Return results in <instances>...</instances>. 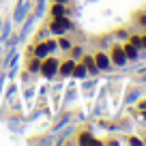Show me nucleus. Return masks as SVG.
<instances>
[{
	"mask_svg": "<svg viewBox=\"0 0 146 146\" xmlns=\"http://www.w3.org/2000/svg\"><path fill=\"white\" fill-rule=\"evenodd\" d=\"M129 144H133V146H137V144H144V142L140 140V137H129Z\"/></svg>",
	"mask_w": 146,
	"mask_h": 146,
	"instance_id": "obj_31",
	"label": "nucleus"
},
{
	"mask_svg": "<svg viewBox=\"0 0 146 146\" xmlns=\"http://www.w3.org/2000/svg\"><path fill=\"white\" fill-rule=\"evenodd\" d=\"M75 62L78 60H64V62H60V67H58V73L62 75V78H71V73H73V67H75Z\"/></svg>",
	"mask_w": 146,
	"mask_h": 146,
	"instance_id": "obj_8",
	"label": "nucleus"
},
{
	"mask_svg": "<svg viewBox=\"0 0 146 146\" xmlns=\"http://www.w3.org/2000/svg\"><path fill=\"white\" fill-rule=\"evenodd\" d=\"M71 133H73V127H69V129H64V131H62V133H60V137H56V140H54V142H58V144H62V142H67V137H69V135H71Z\"/></svg>",
	"mask_w": 146,
	"mask_h": 146,
	"instance_id": "obj_22",
	"label": "nucleus"
},
{
	"mask_svg": "<svg viewBox=\"0 0 146 146\" xmlns=\"http://www.w3.org/2000/svg\"><path fill=\"white\" fill-rule=\"evenodd\" d=\"M50 13H52V17H62V15H69V9H67V5L54 2V5H52V9H50Z\"/></svg>",
	"mask_w": 146,
	"mask_h": 146,
	"instance_id": "obj_11",
	"label": "nucleus"
},
{
	"mask_svg": "<svg viewBox=\"0 0 146 146\" xmlns=\"http://www.w3.org/2000/svg\"><path fill=\"white\" fill-rule=\"evenodd\" d=\"M32 24H35V15L28 13V17H24V22H22V32L17 35V36H19V43L28 39V35L32 32Z\"/></svg>",
	"mask_w": 146,
	"mask_h": 146,
	"instance_id": "obj_7",
	"label": "nucleus"
},
{
	"mask_svg": "<svg viewBox=\"0 0 146 146\" xmlns=\"http://www.w3.org/2000/svg\"><path fill=\"white\" fill-rule=\"evenodd\" d=\"M75 97H78V90H75V86H73V84H71V86H69V90L64 92L62 101H64V103H69V101H73V99H75Z\"/></svg>",
	"mask_w": 146,
	"mask_h": 146,
	"instance_id": "obj_17",
	"label": "nucleus"
},
{
	"mask_svg": "<svg viewBox=\"0 0 146 146\" xmlns=\"http://www.w3.org/2000/svg\"><path fill=\"white\" fill-rule=\"evenodd\" d=\"M7 82V73H0V92H2V86Z\"/></svg>",
	"mask_w": 146,
	"mask_h": 146,
	"instance_id": "obj_32",
	"label": "nucleus"
},
{
	"mask_svg": "<svg viewBox=\"0 0 146 146\" xmlns=\"http://www.w3.org/2000/svg\"><path fill=\"white\" fill-rule=\"evenodd\" d=\"M56 50H58V41H56V39H45V41H39L36 47H32L30 52H32L35 58L43 60V58H47L50 54H54Z\"/></svg>",
	"mask_w": 146,
	"mask_h": 146,
	"instance_id": "obj_2",
	"label": "nucleus"
},
{
	"mask_svg": "<svg viewBox=\"0 0 146 146\" xmlns=\"http://www.w3.org/2000/svg\"><path fill=\"white\" fill-rule=\"evenodd\" d=\"M71 28H73V24H71V19H69V15H62V17H52V22L47 24V30H50V35H54V36L67 35Z\"/></svg>",
	"mask_w": 146,
	"mask_h": 146,
	"instance_id": "obj_1",
	"label": "nucleus"
},
{
	"mask_svg": "<svg viewBox=\"0 0 146 146\" xmlns=\"http://www.w3.org/2000/svg\"><path fill=\"white\" fill-rule=\"evenodd\" d=\"M142 50H146V35H142Z\"/></svg>",
	"mask_w": 146,
	"mask_h": 146,
	"instance_id": "obj_35",
	"label": "nucleus"
},
{
	"mask_svg": "<svg viewBox=\"0 0 146 146\" xmlns=\"http://www.w3.org/2000/svg\"><path fill=\"white\" fill-rule=\"evenodd\" d=\"M45 7H47V0H36V7H35V11H32L35 19H41V17H43V13H45Z\"/></svg>",
	"mask_w": 146,
	"mask_h": 146,
	"instance_id": "obj_14",
	"label": "nucleus"
},
{
	"mask_svg": "<svg viewBox=\"0 0 146 146\" xmlns=\"http://www.w3.org/2000/svg\"><path fill=\"white\" fill-rule=\"evenodd\" d=\"M13 32V26H11V19H5L2 22V30H0V43H7V39Z\"/></svg>",
	"mask_w": 146,
	"mask_h": 146,
	"instance_id": "obj_12",
	"label": "nucleus"
},
{
	"mask_svg": "<svg viewBox=\"0 0 146 146\" xmlns=\"http://www.w3.org/2000/svg\"><path fill=\"white\" fill-rule=\"evenodd\" d=\"M123 50H125V56H127V60H137L140 58V50H137L135 45H133V43H125L123 45Z\"/></svg>",
	"mask_w": 146,
	"mask_h": 146,
	"instance_id": "obj_9",
	"label": "nucleus"
},
{
	"mask_svg": "<svg viewBox=\"0 0 146 146\" xmlns=\"http://www.w3.org/2000/svg\"><path fill=\"white\" fill-rule=\"evenodd\" d=\"M78 144H90V146H99L101 142L97 140V137H92V133H90V131H84V133H80V137H78Z\"/></svg>",
	"mask_w": 146,
	"mask_h": 146,
	"instance_id": "obj_10",
	"label": "nucleus"
},
{
	"mask_svg": "<svg viewBox=\"0 0 146 146\" xmlns=\"http://www.w3.org/2000/svg\"><path fill=\"white\" fill-rule=\"evenodd\" d=\"M137 24L146 26V13H140V15H137Z\"/></svg>",
	"mask_w": 146,
	"mask_h": 146,
	"instance_id": "obj_30",
	"label": "nucleus"
},
{
	"mask_svg": "<svg viewBox=\"0 0 146 146\" xmlns=\"http://www.w3.org/2000/svg\"><path fill=\"white\" fill-rule=\"evenodd\" d=\"M140 84H142V86H146V67L140 69Z\"/></svg>",
	"mask_w": 146,
	"mask_h": 146,
	"instance_id": "obj_28",
	"label": "nucleus"
},
{
	"mask_svg": "<svg viewBox=\"0 0 146 146\" xmlns=\"http://www.w3.org/2000/svg\"><path fill=\"white\" fill-rule=\"evenodd\" d=\"M30 13V2L26 0H17V5H15V11H13V22L15 24H22L24 17Z\"/></svg>",
	"mask_w": 146,
	"mask_h": 146,
	"instance_id": "obj_4",
	"label": "nucleus"
},
{
	"mask_svg": "<svg viewBox=\"0 0 146 146\" xmlns=\"http://www.w3.org/2000/svg\"><path fill=\"white\" fill-rule=\"evenodd\" d=\"M95 84H97V82H86V84H84V92H86V95H90V92L95 90Z\"/></svg>",
	"mask_w": 146,
	"mask_h": 146,
	"instance_id": "obj_27",
	"label": "nucleus"
},
{
	"mask_svg": "<svg viewBox=\"0 0 146 146\" xmlns=\"http://www.w3.org/2000/svg\"><path fill=\"white\" fill-rule=\"evenodd\" d=\"M73 78H80V80H84L88 75V69H86V64L84 62H75V67H73V73H71Z\"/></svg>",
	"mask_w": 146,
	"mask_h": 146,
	"instance_id": "obj_13",
	"label": "nucleus"
},
{
	"mask_svg": "<svg viewBox=\"0 0 146 146\" xmlns=\"http://www.w3.org/2000/svg\"><path fill=\"white\" fill-rule=\"evenodd\" d=\"M47 35H50V30H47V28L43 26L41 30H39V35H36V36H39V41H45V39H47Z\"/></svg>",
	"mask_w": 146,
	"mask_h": 146,
	"instance_id": "obj_26",
	"label": "nucleus"
},
{
	"mask_svg": "<svg viewBox=\"0 0 146 146\" xmlns=\"http://www.w3.org/2000/svg\"><path fill=\"white\" fill-rule=\"evenodd\" d=\"M0 30H2V22H0Z\"/></svg>",
	"mask_w": 146,
	"mask_h": 146,
	"instance_id": "obj_38",
	"label": "nucleus"
},
{
	"mask_svg": "<svg viewBox=\"0 0 146 146\" xmlns=\"http://www.w3.org/2000/svg\"><path fill=\"white\" fill-rule=\"evenodd\" d=\"M69 120H71V116H69V114H64V116H62V120H58V123L54 125V133H58L60 129L64 127V125H69Z\"/></svg>",
	"mask_w": 146,
	"mask_h": 146,
	"instance_id": "obj_20",
	"label": "nucleus"
},
{
	"mask_svg": "<svg viewBox=\"0 0 146 146\" xmlns=\"http://www.w3.org/2000/svg\"><path fill=\"white\" fill-rule=\"evenodd\" d=\"M84 64H86L88 73H92V75H97V73H99V69H97V64H95V58H92V56H86V58H84Z\"/></svg>",
	"mask_w": 146,
	"mask_h": 146,
	"instance_id": "obj_15",
	"label": "nucleus"
},
{
	"mask_svg": "<svg viewBox=\"0 0 146 146\" xmlns=\"http://www.w3.org/2000/svg\"><path fill=\"white\" fill-rule=\"evenodd\" d=\"M58 50H62V52H69V50H71V41H69L64 35L58 39Z\"/></svg>",
	"mask_w": 146,
	"mask_h": 146,
	"instance_id": "obj_19",
	"label": "nucleus"
},
{
	"mask_svg": "<svg viewBox=\"0 0 146 146\" xmlns=\"http://www.w3.org/2000/svg\"><path fill=\"white\" fill-rule=\"evenodd\" d=\"M32 95H35V88H32V86H30V88H26V92H24L26 101H28V99H32Z\"/></svg>",
	"mask_w": 146,
	"mask_h": 146,
	"instance_id": "obj_29",
	"label": "nucleus"
},
{
	"mask_svg": "<svg viewBox=\"0 0 146 146\" xmlns=\"http://www.w3.org/2000/svg\"><path fill=\"white\" fill-rule=\"evenodd\" d=\"M144 28H146V26H144Z\"/></svg>",
	"mask_w": 146,
	"mask_h": 146,
	"instance_id": "obj_40",
	"label": "nucleus"
},
{
	"mask_svg": "<svg viewBox=\"0 0 146 146\" xmlns=\"http://www.w3.org/2000/svg\"><path fill=\"white\" fill-rule=\"evenodd\" d=\"M137 99H140V88H133V90L127 92V97H125V103H135Z\"/></svg>",
	"mask_w": 146,
	"mask_h": 146,
	"instance_id": "obj_16",
	"label": "nucleus"
},
{
	"mask_svg": "<svg viewBox=\"0 0 146 146\" xmlns=\"http://www.w3.org/2000/svg\"><path fill=\"white\" fill-rule=\"evenodd\" d=\"M129 43H133V45H135L137 50H142V36H140V35H133V36H129Z\"/></svg>",
	"mask_w": 146,
	"mask_h": 146,
	"instance_id": "obj_24",
	"label": "nucleus"
},
{
	"mask_svg": "<svg viewBox=\"0 0 146 146\" xmlns=\"http://www.w3.org/2000/svg\"><path fill=\"white\" fill-rule=\"evenodd\" d=\"M13 92H15V84H11V86H9V90H7V97L11 99V95H13Z\"/></svg>",
	"mask_w": 146,
	"mask_h": 146,
	"instance_id": "obj_33",
	"label": "nucleus"
},
{
	"mask_svg": "<svg viewBox=\"0 0 146 146\" xmlns=\"http://www.w3.org/2000/svg\"><path fill=\"white\" fill-rule=\"evenodd\" d=\"M137 108H140V112H142V110H146V99H142L140 103H137Z\"/></svg>",
	"mask_w": 146,
	"mask_h": 146,
	"instance_id": "obj_34",
	"label": "nucleus"
},
{
	"mask_svg": "<svg viewBox=\"0 0 146 146\" xmlns=\"http://www.w3.org/2000/svg\"><path fill=\"white\" fill-rule=\"evenodd\" d=\"M92 58H95V64H97L99 71H110V69H112V60H110V56L105 54V52H97Z\"/></svg>",
	"mask_w": 146,
	"mask_h": 146,
	"instance_id": "obj_6",
	"label": "nucleus"
},
{
	"mask_svg": "<svg viewBox=\"0 0 146 146\" xmlns=\"http://www.w3.org/2000/svg\"><path fill=\"white\" fill-rule=\"evenodd\" d=\"M58 67H60V60L47 56V58L41 60V71H39V73H41L45 80H52V78H56V75H58Z\"/></svg>",
	"mask_w": 146,
	"mask_h": 146,
	"instance_id": "obj_3",
	"label": "nucleus"
},
{
	"mask_svg": "<svg viewBox=\"0 0 146 146\" xmlns=\"http://www.w3.org/2000/svg\"><path fill=\"white\" fill-rule=\"evenodd\" d=\"M9 129H11V131H15V133H22L24 131V125L19 123V120H9Z\"/></svg>",
	"mask_w": 146,
	"mask_h": 146,
	"instance_id": "obj_21",
	"label": "nucleus"
},
{
	"mask_svg": "<svg viewBox=\"0 0 146 146\" xmlns=\"http://www.w3.org/2000/svg\"><path fill=\"white\" fill-rule=\"evenodd\" d=\"M39 71H41V60L32 56V62L28 64V73H39Z\"/></svg>",
	"mask_w": 146,
	"mask_h": 146,
	"instance_id": "obj_18",
	"label": "nucleus"
},
{
	"mask_svg": "<svg viewBox=\"0 0 146 146\" xmlns=\"http://www.w3.org/2000/svg\"><path fill=\"white\" fill-rule=\"evenodd\" d=\"M54 2H60V5H69V0H54Z\"/></svg>",
	"mask_w": 146,
	"mask_h": 146,
	"instance_id": "obj_36",
	"label": "nucleus"
},
{
	"mask_svg": "<svg viewBox=\"0 0 146 146\" xmlns=\"http://www.w3.org/2000/svg\"><path fill=\"white\" fill-rule=\"evenodd\" d=\"M69 52H71V58L73 60H78V58H82V56H84V50H82V47H71V50H69Z\"/></svg>",
	"mask_w": 146,
	"mask_h": 146,
	"instance_id": "obj_23",
	"label": "nucleus"
},
{
	"mask_svg": "<svg viewBox=\"0 0 146 146\" xmlns=\"http://www.w3.org/2000/svg\"><path fill=\"white\" fill-rule=\"evenodd\" d=\"M142 142H144V144H146V140H142Z\"/></svg>",
	"mask_w": 146,
	"mask_h": 146,
	"instance_id": "obj_39",
	"label": "nucleus"
},
{
	"mask_svg": "<svg viewBox=\"0 0 146 146\" xmlns=\"http://www.w3.org/2000/svg\"><path fill=\"white\" fill-rule=\"evenodd\" d=\"M116 39H120V41H127V39H129V30H125V28L116 30Z\"/></svg>",
	"mask_w": 146,
	"mask_h": 146,
	"instance_id": "obj_25",
	"label": "nucleus"
},
{
	"mask_svg": "<svg viewBox=\"0 0 146 146\" xmlns=\"http://www.w3.org/2000/svg\"><path fill=\"white\" fill-rule=\"evenodd\" d=\"M142 120L146 123V110H142Z\"/></svg>",
	"mask_w": 146,
	"mask_h": 146,
	"instance_id": "obj_37",
	"label": "nucleus"
},
{
	"mask_svg": "<svg viewBox=\"0 0 146 146\" xmlns=\"http://www.w3.org/2000/svg\"><path fill=\"white\" fill-rule=\"evenodd\" d=\"M110 60H112V64L114 67H127V56H125V50L120 45H114L112 47V54H110Z\"/></svg>",
	"mask_w": 146,
	"mask_h": 146,
	"instance_id": "obj_5",
	"label": "nucleus"
}]
</instances>
